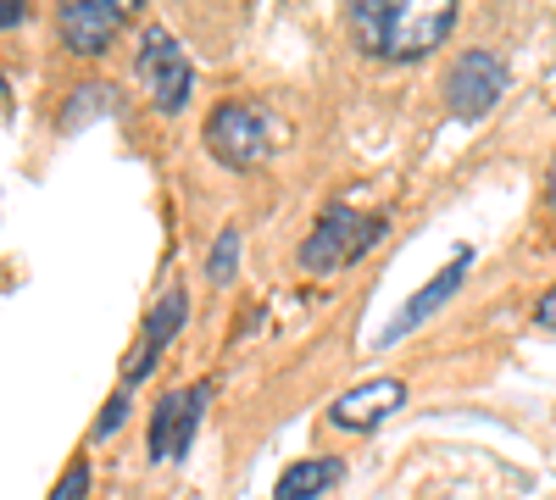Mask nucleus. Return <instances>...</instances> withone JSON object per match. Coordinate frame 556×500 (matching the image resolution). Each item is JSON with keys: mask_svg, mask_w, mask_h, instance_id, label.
I'll list each match as a JSON object with an SVG mask.
<instances>
[{"mask_svg": "<svg viewBox=\"0 0 556 500\" xmlns=\"http://www.w3.org/2000/svg\"><path fill=\"white\" fill-rule=\"evenodd\" d=\"M128 423V395H112V406L101 412V423H96V439H106V434H117Z\"/></svg>", "mask_w": 556, "mask_h": 500, "instance_id": "4468645a", "label": "nucleus"}, {"mask_svg": "<svg viewBox=\"0 0 556 500\" xmlns=\"http://www.w3.org/2000/svg\"><path fill=\"white\" fill-rule=\"evenodd\" d=\"M401 406H406V384H401V379H367V384L345 389V395L329 406V423L362 434V428H379L384 418H395Z\"/></svg>", "mask_w": 556, "mask_h": 500, "instance_id": "0eeeda50", "label": "nucleus"}, {"mask_svg": "<svg viewBox=\"0 0 556 500\" xmlns=\"http://www.w3.org/2000/svg\"><path fill=\"white\" fill-rule=\"evenodd\" d=\"M184 317H190V295H184V290H167L162 306L146 317V339H139V350H134V361H128V384H139V379L151 373V361H156V356L167 350V339L184 329Z\"/></svg>", "mask_w": 556, "mask_h": 500, "instance_id": "9d476101", "label": "nucleus"}, {"mask_svg": "<svg viewBox=\"0 0 556 500\" xmlns=\"http://www.w3.org/2000/svg\"><path fill=\"white\" fill-rule=\"evenodd\" d=\"M235 267H240V229H223L217 245H212V256H206V279L212 284H228V279H235Z\"/></svg>", "mask_w": 556, "mask_h": 500, "instance_id": "f8f14e48", "label": "nucleus"}, {"mask_svg": "<svg viewBox=\"0 0 556 500\" xmlns=\"http://www.w3.org/2000/svg\"><path fill=\"white\" fill-rule=\"evenodd\" d=\"M534 317H540L545 329H556V290H545V295H540V311H534Z\"/></svg>", "mask_w": 556, "mask_h": 500, "instance_id": "dca6fc26", "label": "nucleus"}, {"mask_svg": "<svg viewBox=\"0 0 556 500\" xmlns=\"http://www.w3.org/2000/svg\"><path fill=\"white\" fill-rule=\"evenodd\" d=\"M451 23H456L451 0H429V7H417V0H390V7L362 0V7H351V28L362 39V51L367 56H384V62L429 56L434 44L451 34Z\"/></svg>", "mask_w": 556, "mask_h": 500, "instance_id": "f257e3e1", "label": "nucleus"}, {"mask_svg": "<svg viewBox=\"0 0 556 500\" xmlns=\"http://www.w3.org/2000/svg\"><path fill=\"white\" fill-rule=\"evenodd\" d=\"M117 28H123V7H112V0H73V7H62V39L73 56H101Z\"/></svg>", "mask_w": 556, "mask_h": 500, "instance_id": "1a4fd4ad", "label": "nucleus"}, {"mask_svg": "<svg viewBox=\"0 0 556 500\" xmlns=\"http://www.w3.org/2000/svg\"><path fill=\"white\" fill-rule=\"evenodd\" d=\"M84 495H89V462H73L62 473V484L51 489V500H84Z\"/></svg>", "mask_w": 556, "mask_h": 500, "instance_id": "ddd939ff", "label": "nucleus"}, {"mask_svg": "<svg viewBox=\"0 0 556 500\" xmlns=\"http://www.w3.org/2000/svg\"><path fill=\"white\" fill-rule=\"evenodd\" d=\"M379 240H384V217L334 206V211H323L317 229L306 234V245H301V272H340V267H351L356 256H367Z\"/></svg>", "mask_w": 556, "mask_h": 500, "instance_id": "f03ea898", "label": "nucleus"}, {"mask_svg": "<svg viewBox=\"0 0 556 500\" xmlns=\"http://www.w3.org/2000/svg\"><path fill=\"white\" fill-rule=\"evenodd\" d=\"M206 400H212V389H206V384L162 395V406H156V423H151V462H178L184 450L195 445V428H201Z\"/></svg>", "mask_w": 556, "mask_h": 500, "instance_id": "423d86ee", "label": "nucleus"}, {"mask_svg": "<svg viewBox=\"0 0 556 500\" xmlns=\"http://www.w3.org/2000/svg\"><path fill=\"white\" fill-rule=\"evenodd\" d=\"M506 89H513V73H506V62L495 51H462L445 73V106L462 123H479Z\"/></svg>", "mask_w": 556, "mask_h": 500, "instance_id": "20e7f679", "label": "nucleus"}, {"mask_svg": "<svg viewBox=\"0 0 556 500\" xmlns=\"http://www.w3.org/2000/svg\"><path fill=\"white\" fill-rule=\"evenodd\" d=\"M273 145H278V128H273L267 112L251 106V101H228V106H217V112L206 117V151H212L223 167H235V172L262 167Z\"/></svg>", "mask_w": 556, "mask_h": 500, "instance_id": "7ed1b4c3", "label": "nucleus"}, {"mask_svg": "<svg viewBox=\"0 0 556 500\" xmlns=\"http://www.w3.org/2000/svg\"><path fill=\"white\" fill-rule=\"evenodd\" d=\"M551 206H556V162H551Z\"/></svg>", "mask_w": 556, "mask_h": 500, "instance_id": "f3484780", "label": "nucleus"}, {"mask_svg": "<svg viewBox=\"0 0 556 500\" xmlns=\"http://www.w3.org/2000/svg\"><path fill=\"white\" fill-rule=\"evenodd\" d=\"M468 267H473V251H456V256H451V261L434 272V279H429L424 290H417V295L401 306V317H395V323H390L379 339H384V345H395V339H406L412 329H424L429 317H434V311H440V306H445L456 290H462V279H468Z\"/></svg>", "mask_w": 556, "mask_h": 500, "instance_id": "6e6552de", "label": "nucleus"}, {"mask_svg": "<svg viewBox=\"0 0 556 500\" xmlns=\"http://www.w3.org/2000/svg\"><path fill=\"white\" fill-rule=\"evenodd\" d=\"M139 78H146L151 101L162 112H184L195 95V62L178 51V39L167 28H146V44H139Z\"/></svg>", "mask_w": 556, "mask_h": 500, "instance_id": "39448f33", "label": "nucleus"}, {"mask_svg": "<svg viewBox=\"0 0 556 500\" xmlns=\"http://www.w3.org/2000/svg\"><path fill=\"white\" fill-rule=\"evenodd\" d=\"M340 478H345V467H340L334 457L290 462L285 473H278V489H273V500H317V495H329Z\"/></svg>", "mask_w": 556, "mask_h": 500, "instance_id": "9b49d317", "label": "nucleus"}, {"mask_svg": "<svg viewBox=\"0 0 556 500\" xmlns=\"http://www.w3.org/2000/svg\"><path fill=\"white\" fill-rule=\"evenodd\" d=\"M17 23H28V7L23 0H7V7H0V28H17Z\"/></svg>", "mask_w": 556, "mask_h": 500, "instance_id": "2eb2a0df", "label": "nucleus"}]
</instances>
